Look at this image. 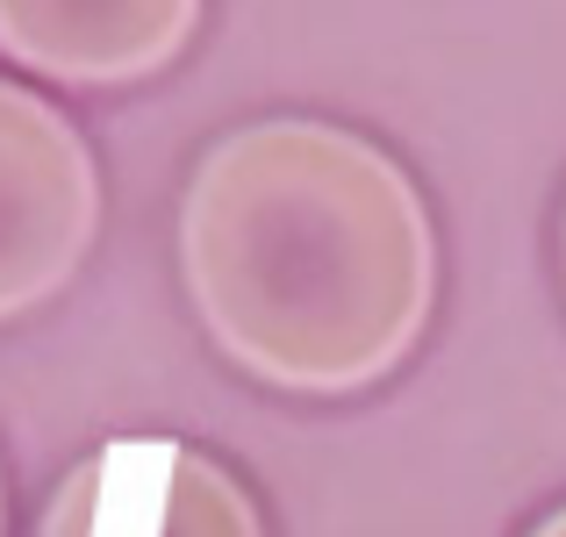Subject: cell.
I'll list each match as a JSON object with an SVG mask.
<instances>
[{
	"label": "cell",
	"mask_w": 566,
	"mask_h": 537,
	"mask_svg": "<svg viewBox=\"0 0 566 537\" xmlns=\"http://www.w3.org/2000/svg\"><path fill=\"white\" fill-rule=\"evenodd\" d=\"M180 280L237 372L280 394H359L423 337L438 236L380 144L280 115L230 129L193 166Z\"/></svg>",
	"instance_id": "6da1fadb"
},
{
	"label": "cell",
	"mask_w": 566,
	"mask_h": 537,
	"mask_svg": "<svg viewBox=\"0 0 566 537\" xmlns=\"http://www.w3.org/2000/svg\"><path fill=\"white\" fill-rule=\"evenodd\" d=\"M101 230V172L57 101L0 80V323L80 280Z\"/></svg>",
	"instance_id": "7a4b0ae2"
},
{
	"label": "cell",
	"mask_w": 566,
	"mask_h": 537,
	"mask_svg": "<svg viewBox=\"0 0 566 537\" xmlns=\"http://www.w3.org/2000/svg\"><path fill=\"white\" fill-rule=\"evenodd\" d=\"M36 537H265V524L208 452L172 438H115L65 473Z\"/></svg>",
	"instance_id": "3957f363"
},
{
	"label": "cell",
	"mask_w": 566,
	"mask_h": 537,
	"mask_svg": "<svg viewBox=\"0 0 566 537\" xmlns=\"http://www.w3.org/2000/svg\"><path fill=\"white\" fill-rule=\"evenodd\" d=\"M201 29V0H0V57L51 86L158 80Z\"/></svg>",
	"instance_id": "277c9868"
}]
</instances>
